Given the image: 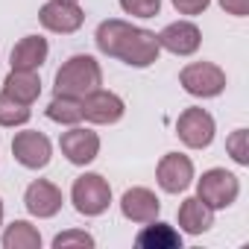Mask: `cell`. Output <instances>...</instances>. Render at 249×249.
<instances>
[{"mask_svg":"<svg viewBox=\"0 0 249 249\" xmlns=\"http://www.w3.org/2000/svg\"><path fill=\"white\" fill-rule=\"evenodd\" d=\"M120 214L129 223H150L161 214V202L150 188H129L120 196Z\"/></svg>","mask_w":249,"mask_h":249,"instance_id":"cell-14","label":"cell"},{"mask_svg":"<svg viewBox=\"0 0 249 249\" xmlns=\"http://www.w3.org/2000/svg\"><path fill=\"white\" fill-rule=\"evenodd\" d=\"M123 114H126V103H123V97H117L114 91H91L82 97V117L88 123H94V126H111V123H117Z\"/></svg>","mask_w":249,"mask_h":249,"instance_id":"cell-8","label":"cell"},{"mask_svg":"<svg viewBox=\"0 0 249 249\" xmlns=\"http://www.w3.org/2000/svg\"><path fill=\"white\" fill-rule=\"evenodd\" d=\"M223 12L234 15V18H246L249 15V0H220Z\"/></svg>","mask_w":249,"mask_h":249,"instance_id":"cell-26","label":"cell"},{"mask_svg":"<svg viewBox=\"0 0 249 249\" xmlns=\"http://www.w3.org/2000/svg\"><path fill=\"white\" fill-rule=\"evenodd\" d=\"M226 153L231 156L234 164L246 167V164H249V132H246V129H234V132L226 138Z\"/></svg>","mask_w":249,"mask_h":249,"instance_id":"cell-22","label":"cell"},{"mask_svg":"<svg viewBox=\"0 0 249 249\" xmlns=\"http://www.w3.org/2000/svg\"><path fill=\"white\" fill-rule=\"evenodd\" d=\"M47 53H50L47 38H41V36H24L12 47V53H9V65H12V71H38L47 62Z\"/></svg>","mask_w":249,"mask_h":249,"instance_id":"cell-15","label":"cell"},{"mask_svg":"<svg viewBox=\"0 0 249 249\" xmlns=\"http://www.w3.org/2000/svg\"><path fill=\"white\" fill-rule=\"evenodd\" d=\"M202 44V33L194 21H173L159 33V47L173 56H194Z\"/></svg>","mask_w":249,"mask_h":249,"instance_id":"cell-12","label":"cell"},{"mask_svg":"<svg viewBox=\"0 0 249 249\" xmlns=\"http://www.w3.org/2000/svg\"><path fill=\"white\" fill-rule=\"evenodd\" d=\"M12 156L21 167L27 170H41L50 164L53 159V144L44 132H36V129H27V132H18L12 138Z\"/></svg>","mask_w":249,"mask_h":249,"instance_id":"cell-7","label":"cell"},{"mask_svg":"<svg viewBox=\"0 0 249 249\" xmlns=\"http://www.w3.org/2000/svg\"><path fill=\"white\" fill-rule=\"evenodd\" d=\"M156 182L164 194H182L194 182V161L182 153H167L161 156L156 167Z\"/></svg>","mask_w":249,"mask_h":249,"instance_id":"cell-11","label":"cell"},{"mask_svg":"<svg viewBox=\"0 0 249 249\" xmlns=\"http://www.w3.org/2000/svg\"><path fill=\"white\" fill-rule=\"evenodd\" d=\"M170 3L176 6L179 15H202L211 6V0H170Z\"/></svg>","mask_w":249,"mask_h":249,"instance_id":"cell-25","label":"cell"},{"mask_svg":"<svg viewBox=\"0 0 249 249\" xmlns=\"http://www.w3.org/2000/svg\"><path fill=\"white\" fill-rule=\"evenodd\" d=\"M41 234L30 220H15L3 231V249H38Z\"/></svg>","mask_w":249,"mask_h":249,"instance_id":"cell-20","label":"cell"},{"mask_svg":"<svg viewBox=\"0 0 249 249\" xmlns=\"http://www.w3.org/2000/svg\"><path fill=\"white\" fill-rule=\"evenodd\" d=\"M214 132H217L214 117H211L205 108H196V106L185 108V111L179 114V120H176V135H179V141H182L185 147H191V150H205V147H211Z\"/></svg>","mask_w":249,"mask_h":249,"instance_id":"cell-6","label":"cell"},{"mask_svg":"<svg viewBox=\"0 0 249 249\" xmlns=\"http://www.w3.org/2000/svg\"><path fill=\"white\" fill-rule=\"evenodd\" d=\"M120 9L132 18H156L161 12V0H120Z\"/></svg>","mask_w":249,"mask_h":249,"instance_id":"cell-24","label":"cell"},{"mask_svg":"<svg viewBox=\"0 0 249 249\" xmlns=\"http://www.w3.org/2000/svg\"><path fill=\"white\" fill-rule=\"evenodd\" d=\"M62 191L53 185V182H47V179H36V182H30L27 185V191H24V205H27V211L33 214V217H38V220H50V217H56L59 211H62Z\"/></svg>","mask_w":249,"mask_h":249,"instance_id":"cell-13","label":"cell"},{"mask_svg":"<svg viewBox=\"0 0 249 249\" xmlns=\"http://www.w3.org/2000/svg\"><path fill=\"white\" fill-rule=\"evenodd\" d=\"M38 21L44 30L59 33V36H71L85 24V12L79 3H68V0H47L38 9Z\"/></svg>","mask_w":249,"mask_h":249,"instance_id":"cell-9","label":"cell"},{"mask_svg":"<svg viewBox=\"0 0 249 249\" xmlns=\"http://www.w3.org/2000/svg\"><path fill=\"white\" fill-rule=\"evenodd\" d=\"M103 85V68L94 56L88 53H76L71 56L59 71H56V94H65V97H76L82 100L85 94L97 91Z\"/></svg>","mask_w":249,"mask_h":249,"instance_id":"cell-2","label":"cell"},{"mask_svg":"<svg viewBox=\"0 0 249 249\" xmlns=\"http://www.w3.org/2000/svg\"><path fill=\"white\" fill-rule=\"evenodd\" d=\"M94 243H97L94 234H88L85 229H68V231H62V234L53 237V249H73V246H79V249H91Z\"/></svg>","mask_w":249,"mask_h":249,"instance_id":"cell-23","label":"cell"},{"mask_svg":"<svg viewBox=\"0 0 249 249\" xmlns=\"http://www.w3.org/2000/svg\"><path fill=\"white\" fill-rule=\"evenodd\" d=\"M71 202L82 217H100L111 205V185L100 173H82L73 179L71 188Z\"/></svg>","mask_w":249,"mask_h":249,"instance_id":"cell-5","label":"cell"},{"mask_svg":"<svg viewBox=\"0 0 249 249\" xmlns=\"http://www.w3.org/2000/svg\"><path fill=\"white\" fill-rule=\"evenodd\" d=\"M97 50L103 56L120 59L129 68H150L159 62L161 47H159V36L144 30V27H132L123 18H108L97 27L94 33Z\"/></svg>","mask_w":249,"mask_h":249,"instance_id":"cell-1","label":"cell"},{"mask_svg":"<svg viewBox=\"0 0 249 249\" xmlns=\"http://www.w3.org/2000/svg\"><path fill=\"white\" fill-rule=\"evenodd\" d=\"M44 114H47L53 123H59V126H76V123L82 120V100L56 94V97L47 103Z\"/></svg>","mask_w":249,"mask_h":249,"instance_id":"cell-19","label":"cell"},{"mask_svg":"<svg viewBox=\"0 0 249 249\" xmlns=\"http://www.w3.org/2000/svg\"><path fill=\"white\" fill-rule=\"evenodd\" d=\"M0 226H3V199H0Z\"/></svg>","mask_w":249,"mask_h":249,"instance_id":"cell-27","label":"cell"},{"mask_svg":"<svg viewBox=\"0 0 249 249\" xmlns=\"http://www.w3.org/2000/svg\"><path fill=\"white\" fill-rule=\"evenodd\" d=\"M68 3H79V0H68Z\"/></svg>","mask_w":249,"mask_h":249,"instance_id":"cell-28","label":"cell"},{"mask_svg":"<svg viewBox=\"0 0 249 249\" xmlns=\"http://www.w3.org/2000/svg\"><path fill=\"white\" fill-rule=\"evenodd\" d=\"M59 147H62V156L71 164L85 167V164H91L100 156V135L94 129H85V126L76 123V126H71L68 132H62Z\"/></svg>","mask_w":249,"mask_h":249,"instance_id":"cell-10","label":"cell"},{"mask_svg":"<svg viewBox=\"0 0 249 249\" xmlns=\"http://www.w3.org/2000/svg\"><path fill=\"white\" fill-rule=\"evenodd\" d=\"M226 71L214 62H191L179 71V85L191 94V97H199V100H211V97H220L226 91Z\"/></svg>","mask_w":249,"mask_h":249,"instance_id":"cell-4","label":"cell"},{"mask_svg":"<svg viewBox=\"0 0 249 249\" xmlns=\"http://www.w3.org/2000/svg\"><path fill=\"white\" fill-rule=\"evenodd\" d=\"M176 220H179V231L202 234V231H208L214 226V208H208L199 196H188V199H182Z\"/></svg>","mask_w":249,"mask_h":249,"instance_id":"cell-16","label":"cell"},{"mask_svg":"<svg viewBox=\"0 0 249 249\" xmlns=\"http://www.w3.org/2000/svg\"><path fill=\"white\" fill-rule=\"evenodd\" d=\"M3 94H9L12 100H18L24 106H33L41 94L38 71H9L3 79Z\"/></svg>","mask_w":249,"mask_h":249,"instance_id":"cell-18","label":"cell"},{"mask_svg":"<svg viewBox=\"0 0 249 249\" xmlns=\"http://www.w3.org/2000/svg\"><path fill=\"white\" fill-rule=\"evenodd\" d=\"M196 196L214 211L231 208L240 196V179L226 167H211L196 179Z\"/></svg>","mask_w":249,"mask_h":249,"instance_id":"cell-3","label":"cell"},{"mask_svg":"<svg viewBox=\"0 0 249 249\" xmlns=\"http://www.w3.org/2000/svg\"><path fill=\"white\" fill-rule=\"evenodd\" d=\"M135 246H141V249H182V231H176L167 223H159V217H156V220L144 223V229L135 234Z\"/></svg>","mask_w":249,"mask_h":249,"instance_id":"cell-17","label":"cell"},{"mask_svg":"<svg viewBox=\"0 0 249 249\" xmlns=\"http://www.w3.org/2000/svg\"><path fill=\"white\" fill-rule=\"evenodd\" d=\"M30 117H33L30 106H24V103H18L9 94L0 91V126H6V129L9 126H24V123H30Z\"/></svg>","mask_w":249,"mask_h":249,"instance_id":"cell-21","label":"cell"}]
</instances>
